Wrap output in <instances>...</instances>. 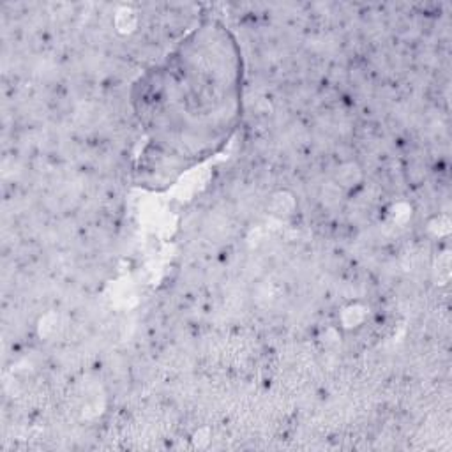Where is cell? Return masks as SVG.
Masks as SVG:
<instances>
[{
    "instance_id": "cell-1",
    "label": "cell",
    "mask_w": 452,
    "mask_h": 452,
    "mask_svg": "<svg viewBox=\"0 0 452 452\" xmlns=\"http://www.w3.org/2000/svg\"><path fill=\"white\" fill-rule=\"evenodd\" d=\"M267 209L274 218L278 219H292L299 211L297 196L288 189H278L271 195L267 202Z\"/></svg>"
},
{
    "instance_id": "cell-2",
    "label": "cell",
    "mask_w": 452,
    "mask_h": 452,
    "mask_svg": "<svg viewBox=\"0 0 452 452\" xmlns=\"http://www.w3.org/2000/svg\"><path fill=\"white\" fill-rule=\"evenodd\" d=\"M364 181V170L357 161H345L336 168L334 182L343 189H355Z\"/></svg>"
},
{
    "instance_id": "cell-3",
    "label": "cell",
    "mask_w": 452,
    "mask_h": 452,
    "mask_svg": "<svg viewBox=\"0 0 452 452\" xmlns=\"http://www.w3.org/2000/svg\"><path fill=\"white\" fill-rule=\"evenodd\" d=\"M366 320V308L361 306L359 302L355 304H348L341 313V327L347 331H354L359 329Z\"/></svg>"
},
{
    "instance_id": "cell-4",
    "label": "cell",
    "mask_w": 452,
    "mask_h": 452,
    "mask_svg": "<svg viewBox=\"0 0 452 452\" xmlns=\"http://www.w3.org/2000/svg\"><path fill=\"white\" fill-rule=\"evenodd\" d=\"M115 27L121 34H131L138 27V13L131 8L119 9L115 15Z\"/></svg>"
}]
</instances>
